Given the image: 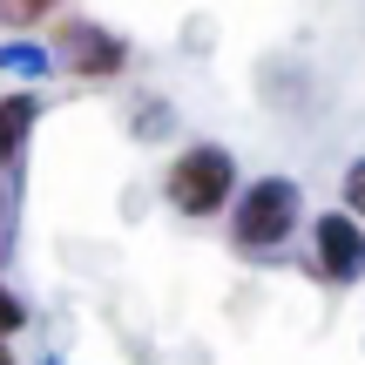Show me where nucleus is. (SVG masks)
<instances>
[{"label":"nucleus","mask_w":365,"mask_h":365,"mask_svg":"<svg viewBox=\"0 0 365 365\" xmlns=\"http://www.w3.org/2000/svg\"><path fill=\"white\" fill-rule=\"evenodd\" d=\"M0 217H7V190H0Z\"/></svg>","instance_id":"9"},{"label":"nucleus","mask_w":365,"mask_h":365,"mask_svg":"<svg viewBox=\"0 0 365 365\" xmlns=\"http://www.w3.org/2000/svg\"><path fill=\"white\" fill-rule=\"evenodd\" d=\"M27 325V312H21V298H14L7 284H0V339H7V331H21Z\"/></svg>","instance_id":"8"},{"label":"nucleus","mask_w":365,"mask_h":365,"mask_svg":"<svg viewBox=\"0 0 365 365\" xmlns=\"http://www.w3.org/2000/svg\"><path fill=\"white\" fill-rule=\"evenodd\" d=\"M304 217V190L291 176H257L244 196H237V217H230V244L237 250H277L291 244Z\"/></svg>","instance_id":"1"},{"label":"nucleus","mask_w":365,"mask_h":365,"mask_svg":"<svg viewBox=\"0 0 365 365\" xmlns=\"http://www.w3.org/2000/svg\"><path fill=\"white\" fill-rule=\"evenodd\" d=\"M0 365H14V359H7V345H0Z\"/></svg>","instance_id":"10"},{"label":"nucleus","mask_w":365,"mask_h":365,"mask_svg":"<svg viewBox=\"0 0 365 365\" xmlns=\"http://www.w3.org/2000/svg\"><path fill=\"white\" fill-rule=\"evenodd\" d=\"M318 271L331 277V284H359L365 277V223L352 210H331V217H318Z\"/></svg>","instance_id":"4"},{"label":"nucleus","mask_w":365,"mask_h":365,"mask_svg":"<svg viewBox=\"0 0 365 365\" xmlns=\"http://www.w3.org/2000/svg\"><path fill=\"white\" fill-rule=\"evenodd\" d=\"M345 210L365 223V163H352V170H345Z\"/></svg>","instance_id":"7"},{"label":"nucleus","mask_w":365,"mask_h":365,"mask_svg":"<svg viewBox=\"0 0 365 365\" xmlns=\"http://www.w3.org/2000/svg\"><path fill=\"white\" fill-rule=\"evenodd\" d=\"M230 190H237V163L217 143H190L170 163V176H163V196H170V210H182V217H217L230 203Z\"/></svg>","instance_id":"2"},{"label":"nucleus","mask_w":365,"mask_h":365,"mask_svg":"<svg viewBox=\"0 0 365 365\" xmlns=\"http://www.w3.org/2000/svg\"><path fill=\"white\" fill-rule=\"evenodd\" d=\"M54 7H61V0H0V27H34V21H48Z\"/></svg>","instance_id":"6"},{"label":"nucleus","mask_w":365,"mask_h":365,"mask_svg":"<svg viewBox=\"0 0 365 365\" xmlns=\"http://www.w3.org/2000/svg\"><path fill=\"white\" fill-rule=\"evenodd\" d=\"M54 61L75 81H115L129 68V41L108 34L102 21H61L54 27Z\"/></svg>","instance_id":"3"},{"label":"nucleus","mask_w":365,"mask_h":365,"mask_svg":"<svg viewBox=\"0 0 365 365\" xmlns=\"http://www.w3.org/2000/svg\"><path fill=\"white\" fill-rule=\"evenodd\" d=\"M34 122H41V102H34L27 88L0 102V170H7V163H14V156L27 149V135H34Z\"/></svg>","instance_id":"5"}]
</instances>
